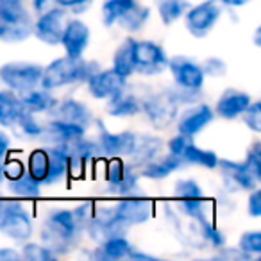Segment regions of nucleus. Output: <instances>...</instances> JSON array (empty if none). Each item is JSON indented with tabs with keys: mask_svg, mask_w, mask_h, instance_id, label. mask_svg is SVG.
Segmentation results:
<instances>
[{
	"mask_svg": "<svg viewBox=\"0 0 261 261\" xmlns=\"http://www.w3.org/2000/svg\"><path fill=\"white\" fill-rule=\"evenodd\" d=\"M93 200H84L73 207H50L41 220L38 240L58 257L77 250L84 238V225L91 215Z\"/></svg>",
	"mask_w": 261,
	"mask_h": 261,
	"instance_id": "f257e3e1",
	"label": "nucleus"
},
{
	"mask_svg": "<svg viewBox=\"0 0 261 261\" xmlns=\"http://www.w3.org/2000/svg\"><path fill=\"white\" fill-rule=\"evenodd\" d=\"M98 68L102 66L95 59L59 56L43 66L40 86L54 93L65 88L83 86Z\"/></svg>",
	"mask_w": 261,
	"mask_h": 261,
	"instance_id": "f03ea898",
	"label": "nucleus"
},
{
	"mask_svg": "<svg viewBox=\"0 0 261 261\" xmlns=\"http://www.w3.org/2000/svg\"><path fill=\"white\" fill-rule=\"evenodd\" d=\"M179 111H181V104H179L172 86L161 88L156 91H147L142 95V113L140 115L158 133L170 129L177 120Z\"/></svg>",
	"mask_w": 261,
	"mask_h": 261,
	"instance_id": "7ed1b4c3",
	"label": "nucleus"
},
{
	"mask_svg": "<svg viewBox=\"0 0 261 261\" xmlns=\"http://www.w3.org/2000/svg\"><path fill=\"white\" fill-rule=\"evenodd\" d=\"M36 225L31 210L20 199H8L0 207V234L13 243L27 242L34 236Z\"/></svg>",
	"mask_w": 261,
	"mask_h": 261,
	"instance_id": "20e7f679",
	"label": "nucleus"
},
{
	"mask_svg": "<svg viewBox=\"0 0 261 261\" xmlns=\"http://www.w3.org/2000/svg\"><path fill=\"white\" fill-rule=\"evenodd\" d=\"M104 190L108 195L125 197L142 192V175L133 168L123 158L104 160Z\"/></svg>",
	"mask_w": 261,
	"mask_h": 261,
	"instance_id": "39448f33",
	"label": "nucleus"
},
{
	"mask_svg": "<svg viewBox=\"0 0 261 261\" xmlns=\"http://www.w3.org/2000/svg\"><path fill=\"white\" fill-rule=\"evenodd\" d=\"M0 22L8 27L6 43H22L33 36V11L27 0H0Z\"/></svg>",
	"mask_w": 261,
	"mask_h": 261,
	"instance_id": "423d86ee",
	"label": "nucleus"
},
{
	"mask_svg": "<svg viewBox=\"0 0 261 261\" xmlns=\"http://www.w3.org/2000/svg\"><path fill=\"white\" fill-rule=\"evenodd\" d=\"M113 211H115L118 224L129 231V229L145 225L152 220L156 215V202L143 193L116 197V202L113 204Z\"/></svg>",
	"mask_w": 261,
	"mask_h": 261,
	"instance_id": "0eeeda50",
	"label": "nucleus"
},
{
	"mask_svg": "<svg viewBox=\"0 0 261 261\" xmlns=\"http://www.w3.org/2000/svg\"><path fill=\"white\" fill-rule=\"evenodd\" d=\"M43 65L25 59H13L0 65V84L15 93H25L40 86Z\"/></svg>",
	"mask_w": 261,
	"mask_h": 261,
	"instance_id": "6e6552de",
	"label": "nucleus"
},
{
	"mask_svg": "<svg viewBox=\"0 0 261 261\" xmlns=\"http://www.w3.org/2000/svg\"><path fill=\"white\" fill-rule=\"evenodd\" d=\"M224 15V8L218 0H200L199 4L190 6L182 16L188 34L195 40L207 38L218 25Z\"/></svg>",
	"mask_w": 261,
	"mask_h": 261,
	"instance_id": "1a4fd4ad",
	"label": "nucleus"
},
{
	"mask_svg": "<svg viewBox=\"0 0 261 261\" xmlns=\"http://www.w3.org/2000/svg\"><path fill=\"white\" fill-rule=\"evenodd\" d=\"M167 70L172 77V86L182 91H195V93H204L206 88V73L202 70L197 59L190 56H172L168 58Z\"/></svg>",
	"mask_w": 261,
	"mask_h": 261,
	"instance_id": "9d476101",
	"label": "nucleus"
},
{
	"mask_svg": "<svg viewBox=\"0 0 261 261\" xmlns=\"http://www.w3.org/2000/svg\"><path fill=\"white\" fill-rule=\"evenodd\" d=\"M168 58L165 47L152 40H136L135 43V75L143 79L160 77L167 72Z\"/></svg>",
	"mask_w": 261,
	"mask_h": 261,
	"instance_id": "9b49d317",
	"label": "nucleus"
},
{
	"mask_svg": "<svg viewBox=\"0 0 261 261\" xmlns=\"http://www.w3.org/2000/svg\"><path fill=\"white\" fill-rule=\"evenodd\" d=\"M93 127L97 130L95 140H97L98 147H100L104 160H108V158H123V160H127V156L135 147L136 130L125 129L115 133V130H111L106 125L104 118H95Z\"/></svg>",
	"mask_w": 261,
	"mask_h": 261,
	"instance_id": "f8f14e48",
	"label": "nucleus"
},
{
	"mask_svg": "<svg viewBox=\"0 0 261 261\" xmlns=\"http://www.w3.org/2000/svg\"><path fill=\"white\" fill-rule=\"evenodd\" d=\"M215 118L217 116H215L213 106L207 104L206 100H199L193 104L182 106L174 125L179 135L195 140L202 130H206L215 122Z\"/></svg>",
	"mask_w": 261,
	"mask_h": 261,
	"instance_id": "ddd939ff",
	"label": "nucleus"
},
{
	"mask_svg": "<svg viewBox=\"0 0 261 261\" xmlns=\"http://www.w3.org/2000/svg\"><path fill=\"white\" fill-rule=\"evenodd\" d=\"M70 15L59 6H50L33 18V36L47 47H59L61 34Z\"/></svg>",
	"mask_w": 261,
	"mask_h": 261,
	"instance_id": "4468645a",
	"label": "nucleus"
},
{
	"mask_svg": "<svg viewBox=\"0 0 261 261\" xmlns=\"http://www.w3.org/2000/svg\"><path fill=\"white\" fill-rule=\"evenodd\" d=\"M116 234H127V229L118 224L115 211H113V204L93 202L91 215L84 225V236H88L93 243H100L106 238Z\"/></svg>",
	"mask_w": 261,
	"mask_h": 261,
	"instance_id": "2eb2a0df",
	"label": "nucleus"
},
{
	"mask_svg": "<svg viewBox=\"0 0 261 261\" xmlns=\"http://www.w3.org/2000/svg\"><path fill=\"white\" fill-rule=\"evenodd\" d=\"M217 170L220 174L222 186L225 193H249L256 186H259V181L249 172V168L243 165V161L220 158L217 165Z\"/></svg>",
	"mask_w": 261,
	"mask_h": 261,
	"instance_id": "dca6fc26",
	"label": "nucleus"
},
{
	"mask_svg": "<svg viewBox=\"0 0 261 261\" xmlns=\"http://www.w3.org/2000/svg\"><path fill=\"white\" fill-rule=\"evenodd\" d=\"M91 43V29L84 20L77 18H68L65 23V29L61 34V41L59 47L63 48L65 56L70 58H84L88 47Z\"/></svg>",
	"mask_w": 261,
	"mask_h": 261,
	"instance_id": "f3484780",
	"label": "nucleus"
},
{
	"mask_svg": "<svg viewBox=\"0 0 261 261\" xmlns=\"http://www.w3.org/2000/svg\"><path fill=\"white\" fill-rule=\"evenodd\" d=\"M129 84V81L123 79L122 75L115 72L113 68H98L90 79L84 83L86 86V93L90 95L93 100H108L115 93Z\"/></svg>",
	"mask_w": 261,
	"mask_h": 261,
	"instance_id": "a211bd4d",
	"label": "nucleus"
},
{
	"mask_svg": "<svg viewBox=\"0 0 261 261\" xmlns=\"http://www.w3.org/2000/svg\"><path fill=\"white\" fill-rule=\"evenodd\" d=\"M84 135H88L86 127L56 118V116H48L43 122V133H41L40 142L43 145H63V143L75 142Z\"/></svg>",
	"mask_w": 261,
	"mask_h": 261,
	"instance_id": "6ab92c4d",
	"label": "nucleus"
},
{
	"mask_svg": "<svg viewBox=\"0 0 261 261\" xmlns=\"http://www.w3.org/2000/svg\"><path fill=\"white\" fill-rule=\"evenodd\" d=\"M250 102H252V95L249 91H243L240 88H225L218 95L217 102L213 106L215 116L225 120V122L238 120L242 113L249 108Z\"/></svg>",
	"mask_w": 261,
	"mask_h": 261,
	"instance_id": "aec40b11",
	"label": "nucleus"
},
{
	"mask_svg": "<svg viewBox=\"0 0 261 261\" xmlns=\"http://www.w3.org/2000/svg\"><path fill=\"white\" fill-rule=\"evenodd\" d=\"M48 116H56V118L77 123V125L86 127L88 130H90V127H93L95 120L93 109L77 97H58V102H56L54 109H52Z\"/></svg>",
	"mask_w": 261,
	"mask_h": 261,
	"instance_id": "412c9836",
	"label": "nucleus"
},
{
	"mask_svg": "<svg viewBox=\"0 0 261 261\" xmlns=\"http://www.w3.org/2000/svg\"><path fill=\"white\" fill-rule=\"evenodd\" d=\"M104 104L106 115L111 118H135L142 113V95L130 90V84H127L123 90L104 100Z\"/></svg>",
	"mask_w": 261,
	"mask_h": 261,
	"instance_id": "4be33fe9",
	"label": "nucleus"
},
{
	"mask_svg": "<svg viewBox=\"0 0 261 261\" xmlns=\"http://www.w3.org/2000/svg\"><path fill=\"white\" fill-rule=\"evenodd\" d=\"M165 150V142L161 136L154 135V133H136L135 147L127 156V163L133 168L140 170L143 165L152 161Z\"/></svg>",
	"mask_w": 261,
	"mask_h": 261,
	"instance_id": "5701e85b",
	"label": "nucleus"
},
{
	"mask_svg": "<svg viewBox=\"0 0 261 261\" xmlns=\"http://www.w3.org/2000/svg\"><path fill=\"white\" fill-rule=\"evenodd\" d=\"M130 249H133V243L127 238V234H116L106 238L100 243H95V247L86 249L84 252L88 257L97 261H120L129 257Z\"/></svg>",
	"mask_w": 261,
	"mask_h": 261,
	"instance_id": "b1692460",
	"label": "nucleus"
},
{
	"mask_svg": "<svg viewBox=\"0 0 261 261\" xmlns=\"http://www.w3.org/2000/svg\"><path fill=\"white\" fill-rule=\"evenodd\" d=\"M182 168H185V163L181 161V158L174 156L170 152H161L152 161L143 165L138 172L142 179H147V181H165V179H168L172 174L182 170Z\"/></svg>",
	"mask_w": 261,
	"mask_h": 261,
	"instance_id": "393cba45",
	"label": "nucleus"
},
{
	"mask_svg": "<svg viewBox=\"0 0 261 261\" xmlns=\"http://www.w3.org/2000/svg\"><path fill=\"white\" fill-rule=\"evenodd\" d=\"M48 152V170L47 177L43 181V186L52 188V186L63 185L70 177L68 170V156L63 145H45Z\"/></svg>",
	"mask_w": 261,
	"mask_h": 261,
	"instance_id": "a878e982",
	"label": "nucleus"
},
{
	"mask_svg": "<svg viewBox=\"0 0 261 261\" xmlns=\"http://www.w3.org/2000/svg\"><path fill=\"white\" fill-rule=\"evenodd\" d=\"M135 43L136 38H123L118 43V47L115 48L111 58V68L127 81L135 77Z\"/></svg>",
	"mask_w": 261,
	"mask_h": 261,
	"instance_id": "bb28decb",
	"label": "nucleus"
},
{
	"mask_svg": "<svg viewBox=\"0 0 261 261\" xmlns=\"http://www.w3.org/2000/svg\"><path fill=\"white\" fill-rule=\"evenodd\" d=\"M179 158L185 163V167H197V168H204V170H217L218 160H220V156L215 150L202 149L193 140H190L186 143L185 150H182Z\"/></svg>",
	"mask_w": 261,
	"mask_h": 261,
	"instance_id": "cd10ccee",
	"label": "nucleus"
},
{
	"mask_svg": "<svg viewBox=\"0 0 261 261\" xmlns=\"http://www.w3.org/2000/svg\"><path fill=\"white\" fill-rule=\"evenodd\" d=\"M6 190L13 199L20 200H38L43 197V185L40 181H36L34 177H31L29 174H22L16 179H9L4 181Z\"/></svg>",
	"mask_w": 261,
	"mask_h": 261,
	"instance_id": "c85d7f7f",
	"label": "nucleus"
},
{
	"mask_svg": "<svg viewBox=\"0 0 261 261\" xmlns=\"http://www.w3.org/2000/svg\"><path fill=\"white\" fill-rule=\"evenodd\" d=\"M20 98H22L23 108L29 113H34V115H50V111L54 109L56 102H58V97L54 95V91L43 90L41 86L33 88V90L25 91V93H20Z\"/></svg>",
	"mask_w": 261,
	"mask_h": 261,
	"instance_id": "c756f323",
	"label": "nucleus"
},
{
	"mask_svg": "<svg viewBox=\"0 0 261 261\" xmlns=\"http://www.w3.org/2000/svg\"><path fill=\"white\" fill-rule=\"evenodd\" d=\"M23 104L18 93L8 90H0V127L2 129L11 130L15 127L16 120L20 118V115L23 113Z\"/></svg>",
	"mask_w": 261,
	"mask_h": 261,
	"instance_id": "7c9ffc66",
	"label": "nucleus"
},
{
	"mask_svg": "<svg viewBox=\"0 0 261 261\" xmlns=\"http://www.w3.org/2000/svg\"><path fill=\"white\" fill-rule=\"evenodd\" d=\"M150 16H152V8L150 6H145V4H140L136 2L122 18L116 22V25L120 29H123L125 33L129 34H135V33H140L147 27V23L150 22Z\"/></svg>",
	"mask_w": 261,
	"mask_h": 261,
	"instance_id": "2f4dec72",
	"label": "nucleus"
},
{
	"mask_svg": "<svg viewBox=\"0 0 261 261\" xmlns=\"http://www.w3.org/2000/svg\"><path fill=\"white\" fill-rule=\"evenodd\" d=\"M190 0H154V8L160 16V22L165 27H170L182 20L190 8Z\"/></svg>",
	"mask_w": 261,
	"mask_h": 261,
	"instance_id": "473e14b6",
	"label": "nucleus"
},
{
	"mask_svg": "<svg viewBox=\"0 0 261 261\" xmlns=\"http://www.w3.org/2000/svg\"><path fill=\"white\" fill-rule=\"evenodd\" d=\"M11 130L18 138L27 140V142H40L41 133H43V122L38 118V115L23 109V113L16 120L15 127Z\"/></svg>",
	"mask_w": 261,
	"mask_h": 261,
	"instance_id": "72a5a7b5",
	"label": "nucleus"
},
{
	"mask_svg": "<svg viewBox=\"0 0 261 261\" xmlns=\"http://www.w3.org/2000/svg\"><path fill=\"white\" fill-rule=\"evenodd\" d=\"M138 0H102L100 4V23L108 29L116 25L120 18L129 11Z\"/></svg>",
	"mask_w": 261,
	"mask_h": 261,
	"instance_id": "f704fd0d",
	"label": "nucleus"
},
{
	"mask_svg": "<svg viewBox=\"0 0 261 261\" xmlns=\"http://www.w3.org/2000/svg\"><path fill=\"white\" fill-rule=\"evenodd\" d=\"M195 229H197V236H199L202 247L206 245L213 250H218L224 245H227V238H225L224 231H222L211 218H206V220L195 224Z\"/></svg>",
	"mask_w": 261,
	"mask_h": 261,
	"instance_id": "c9c22d12",
	"label": "nucleus"
},
{
	"mask_svg": "<svg viewBox=\"0 0 261 261\" xmlns=\"http://www.w3.org/2000/svg\"><path fill=\"white\" fill-rule=\"evenodd\" d=\"M172 195H174L175 202H182V200H202L207 199L206 192H204L202 185L193 177H179L174 182L172 188Z\"/></svg>",
	"mask_w": 261,
	"mask_h": 261,
	"instance_id": "e433bc0d",
	"label": "nucleus"
},
{
	"mask_svg": "<svg viewBox=\"0 0 261 261\" xmlns=\"http://www.w3.org/2000/svg\"><path fill=\"white\" fill-rule=\"evenodd\" d=\"M25 170L31 177H34L36 181H40L43 185L45 177H47L48 170V152L47 147H36L29 152L25 161Z\"/></svg>",
	"mask_w": 261,
	"mask_h": 261,
	"instance_id": "4c0bfd02",
	"label": "nucleus"
},
{
	"mask_svg": "<svg viewBox=\"0 0 261 261\" xmlns=\"http://www.w3.org/2000/svg\"><path fill=\"white\" fill-rule=\"evenodd\" d=\"M20 254H22V259H25V261H54V259H58V256H56L45 243H41L40 240L34 242L33 238L20 243Z\"/></svg>",
	"mask_w": 261,
	"mask_h": 261,
	"instance_id": "58836bf2",
	"label": "nucleus"
},
{
	"mask_svg": "<svg viewBox=\"0 0 261 261\" xmlns=\"http://www.w3.org/2000/svg\"><path fill=\"white\" fill-rule=\"evenodd\" d=\"M240 250L245 254L249 259H256L261 256V231L259 229H249L243 231L236 243Z\"/></svg>",
	"mask_w": 261,
	"mask_h": 261,
	"instance_id": "ea45409f",
	"label": "nucleus"
},
{
	"mask_svg": "<svg viewBox=\"0 0 261 261\" xmlns=\"http://www.w3.org/2000/svg\"><path fill=\"white\" fill-rule=\"evenodd\" d=\"M242 122L250 133L254 135H259L261 133V100L252 98V102L249 104V108L242 113Z\"/></svg>",
	"mask_w": 261,
	"mask_h": 261,
	"instance_id": "a19ab883",
	"label": "nucleus"
},
{
	"mask_svg": "<svg viewBox=\"0 0 261 261\" xmlns=\"http://www.w3.org/2000/svg\"><path fill=\"white\" fill-rule=\"evenodd\" d=\"M243 165H245L250 174L261 182V142L259 140H254V142L247 147Z\"/></svg>",
	"mask_w": 261,
	"mask_h": 261,
	"instance_id": "79ce46f5",
	"label": "nucleus"
},
{
	"mask_svg": "<svg viewBox=\"0 0 261 261\" xmlns=\"http://www.w3.org/2000/svg\"><path fill=\"white\" fill-rule=\"evenodd\" d=\"M200 65H202L206 77H213V79H222L229 72V66L225 63V59L218 58V56H207Z\"/></svg>",
	"mask_w": 261,
	"mask_h": 261,
	"instance_id": "37998d69",
	"label": "nucleus"
},
{
	"mask_svg": "<svg viewBox=\"0 0 261 261\" xmlns=\"http://www.w3.org/2000/svg\"><path fill=\"white\" fill-rule=\"evenodd\" d=\"M54 6L63 8L68 15L72 13L73 16H79L90 11L91 6H93V0H54Z\"/></svg>",
	"mask_w": 261,
	"mask_h": 261,
	"instance_id": "c03bdc74",
	"label": "nucleus"
},
{
	"mask_svg": "<svg viewBox=\"0 0 261 261\" xmlns=\"http://www.w3.org/2000/svg\"><path fill=\"white\" fill-rule=\"evenodd\" d=\"M0 170H2V175H4V181H9V179H16L22 174H25V163L22 160H16V158H6V161L0 165Z\"/></svg>",
	"mask_w": 261,
	"mask_h": 261,
	"instance_id": "a18cd8bd",
	"label": "nucleus"
},
{
	"mask_svg": "<svg viewBox=\"0 0 261 261\" xmlns=\"http://www.w3.org/2000/svg\"><path fill=\"white\" fill-rule=\"evenodd\" d=\"M247 215L254 220L261 217V188L256 186L247 193Z\"/></svg>",
	"mask_w": 261,
	"mask_h": 261,
	"instance_id": "49530a36",
	"label": "nucleus"
},
{
	"mask_svg": "<svg viewBox=\"0 0 261 261\" xmlns=\"http://www.w3.org/2000/svg\"><path fill=\"white\" fill-rule=\"evenodd\" d=\"M188 142H190V138H186V136L175 133L174 136H170V138L167 140V143H165V150L179 158L182 150H185V147H186V143H188Z\"/></svg>",
	"mask_w": 261,
	"mask_h": 261,
	"instance_id": "de8ad7c7",
	"label": "nucleus"
},
{
	"mask_svg": "<svg viewBox=\"0 0 261 261\" xmlns=\"http://www.w3.org/2000/svg\"><path fill=\"white\" fill-rule=\"evenodd\" d=\"M11 149H13V140L9 136L8 129H2L0 127V165L4 163L6 158L11 154Z\"/></svg>",
	"mask_w": 261,
	"mask_h": 261,
	"instance_id": "09e8293b",
	"label": "nucleus"
},
{
	"mask_svg": "<svg viewBox=\"0 0 261 261\" xmlns=\"http://www.w3.org/2000/svg\"><path fill=\"white\" fill-rule=\"evenodd\" d=\"M127 259H133V261H158L160 257L154 256V254L145 252V250H142V249H138L136 245H133V249H130L129 257H127Z\"/></svg>",
	"mask_w": 261,
	"mask_h": 261,
	"instance_id": "8fccbe9b",
	"label": "nucleus"
},
{
	"mask_svg": "<svg viewBox=\"0 0 261 261\" xmlns=\"http://www.w3.org/2000/svg\"><path fill=\"white\" fill-rule=\"evenodd\" d=\"M22 259V254L15 247H0V261H20Z\"/></svg>",
	"mask_w": 261,
	"mask_h": 261,
	"instance_id": "3c124183",
	"label": "nucleus"
},
{
	"mask_svg": "<svg viewBox=\"0 0 261 261\" xmlns=\"http://www.w3.org/2000/svg\"><path fill=\"white\" fill-rule=\"evenodd\" d=\"M50 6H54V0H31V2H29V8H31V11H33L34 15L45 11V9L50 8Z\"/></svg>",
	"mask_w": 261,
	"mask_h": 261,
	"instance_id": "603ef678",
	"label": "nucleus"
},
{
	"mask_svg": "<svg viewBox=\"0 0 261 261\" xmlns=\"http://www.w3.org/2000/svg\"><path fill=\"white\" fill-rule=\"evenodd\" d=\"M224 9H242L245 6H249L252 0H218Z\"/></svg>",
	"mask_w": 261,
	"mask_h": 261,
	"instance_id": "864d4df0",
	"label": "nucleus"
},
{
	"mask_svg": "<svg viewBox=\"0 0 261 261\" xmlns=\"http://www.w3.org/2000/svg\"><path fill=\"white\" fill-rule=\"evenodd\" d=\"M252 43H254V47H256V48L261 47V27L259 25H257L256 29H254V33H252Z\"/></svg>",
	"mask_w": 261,
	"mask_h": 261,
	"instance_id": "5fc2aeb1",
	"label": "nucleus"
},
{
	"mask_svg": "<svg viewBox=\"0 0 261 261\" xmlns=\"http://www.w3.org/2000/svg\"><path fill=\"white\" fill-rule=\"evenodd\" d=\"M6 38H8V27L0 22V41H6Z\"/></svg>",
	"mask_w": 261,
	"mask_h": 261,
	"instance_id": "6e6d98bb",
	"label": "nucleus"
},
{
	"mask_svg": "<svg viewBox=\"0 0 261 261\" xmlns=\"http://www.w3.org/2000/svg\"><path fill=\"white\" fill-rule=\"evenodd\" d=\"M8 200V197H4V195H0V207L4 206V202Z\"/></svg>",
	"mask_w": 261,
	"mask_h": 261,
	"instance_id": "4d7b16f0",
	"label": "nucleus"
},
{
	"mask_svg": "<svg viewBox=\"0 0 261 261\" xmlns=\"http://www.w3.org/2000/svg\"><path fill=\"white\" fill-rule=\"evenodd\" d=\"M2 185H4V175H2V170H0V188H2Z\"/></svg>",
	"mask_w": 261,
	"mask_h": 261,
	"instance_id": "13d9d810",
	"label": "nucleus"
}]
</instances>
